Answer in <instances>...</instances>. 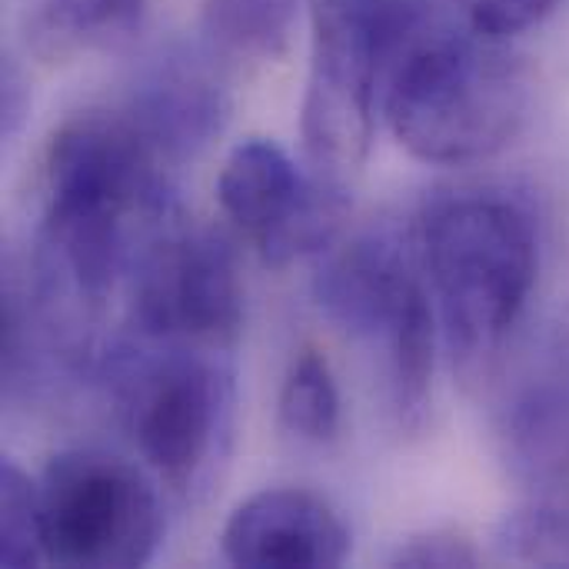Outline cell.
<instances>
[{
  "instance_id": "cell-3",
  "label": "cell",
  "mask_w": 569,
  "mask_h": 569,
  "mask_svg": "<svg viewBox=\"0 0 569 569\" xmlns=\"http://www.w3.org/2000/svg\"><path fill=\"white\" fill-rule=\"evenodd\" d=\"M423 253L450 350L473 373L503 350L530 303L540 270L533 213L503 193L453 197L430 213Z\"/></svg>"
},
{
  "instance_id": "cell-10",
  "label": "cell",
  "mask_w": 569,
  "mask_h": 569,
  "mask_svg": "<svg viewBox=\"0 0 569 569\" xmlns=\"http://www.w3.org/2000/svg\"><path fill=\"white\" fill-rule=\"evenodd\" d=\"M223 557L247 569H333L350 557L343 517L310 490H260L243 500L220 537Z\"/></svg>"
},
{
  "instance_id": "cell-4",
  "label": "cell",
  "mask_w": 569,
  "mask_h": 569,
  "mask_svg": "<svg viewBox=\"0 0 569 569\" xmlns=\"http://www.w3.org/2000/svg\"><path fill=\"white\" fill-rule=\"evenodd\" d=\"M427 0H307L310 77L303 143L317 173L340 180L370 150L387 67Z\"/></svg>"
},
{
  "instance_id": "cell-7",
  "label": "cell",
  "mask_w": 569,
  "mask_h": 569,
  "mask_svg": "<svg viewBox=\"0 0 569 569\" xmlns=\"http://www.w3.org/2000/svg\"><path fill=\"white\" fill-rule=\"evenodd\" d=\"M47 563L130 569L153 560L163 540L157 490L127 460L103 450L57 453L40 483Z\"/></svg>"
},
{
  "instance_id": "cell-11",
  "label": "cell",
  "mask_w": 569,
  "mask_h": 569,
  "mask_svg": "<svg viewBox=\"0 0 569 569\" xmlns=\"http://www.w3.org/2000/svg\"><path fill=\"white\" fill-rule=\"evenodd\" d=\"M227 107L223 83L203 63L170 57L150 70L127 113L163 157H183L220 133Z\"/></svg>"
},
{
  "instance_id": "cell-17",
  "label": "cell",
  "mask_w": 569,
  "mask_h": 569,
  "mask_svg": "<svg viewBox=\"0 0 569 569\" xmlns=\"http://www.w3.org/2000/svg\"><path fill=\"white\" fill-rule=\"evenodd\" d=\"M453 7L480 33L507 40L537 27L557 7V0H453Z\"/></svg>"
},
{
  "instance_id": "cell-8",
  "label": "cell",
  "mask_w": 569,
  "mask_h": 569,
  "mask_svg": "<svg viewBox=\"0 0 569 569\" xmlns=\"http://www.w3.org/2000/svg\"><path fill=\"white\" fill-rule=\"evenodd\" d=\"M130 327L177 350H227L243 327V280L230 243L207 227L167 223L127 280Z\"/></svg>"
},
{
  "instance_id": "cell-9",
  "label": "cell",
  "mask_w": 569,
  "mask_h": 569,
  "mask_svg": "<svg viewBox=\"0 0 569 569\" xmlns=\"http://www.w3.org/2000/svg\"><path fill=\"white\" fill-rule=\"evenodd\" d=\"M217 200L270 267L327 250L350 207L340 180L317 170L303 173L280 143L263 137H250L227 153Z\"/></svg>"
},
{
  "instance_id": "cell-2",
  "label": "cell",
  "mask_w": 569,
  "mask_h": 569,
  "mask_svg": "<svg viewBox=\"0 0 569 569\" xmlns=\"http://www.w3.org/2000/svg\"><path fill=\"white\" fill-rule=\"evenodd\" d=\"M383 117L417 160L473 163L503 150L527 120L523 63L460 10L427 0L387 67Z\"/></svg>"
},
{
  "instance_id": "cell-14",
  "label": "cell",
  "mask_w": 569,
  "mask_h": 569,
  "mask_svg": "<svg viewBox=\"0 0 569 569\" xmlns=\"http://www.w3.org/2000/svg\"><path fill=\"white\" fill-rule=\"evenodd\" d=\"M0 563L10 569L47 563L37 483L17 467H0Z\"/></svg>"
},
{
  "instance_id": "cell-1",
  "label": "cell",
  "mask_w": 569,
  "mask_h": 569,
  "mask_svg": "<svg viewBox=\"0 0 569 569\" xmlns=\"http://www.w3.org/2000/svg\"><path fill=\"white\" fill-rule=\"evenodd\" d=\"M170 220L163 153L130 113H80L53 133L37 227L50 300L100 310Z\"/></svg>"
},
{
  "instance_id": "cell-16",
  "label": "cell",
  "mask_w": 569,
  "mask_h": 569,
  "mask_svg": "<svg viewBox=\"0 0 569 569\" xmlns=\"http://www.w3.org/2000/svg\"><path fill=\"white\" fill-rule=\"evenodd\" d=\"M53 20L80 40L113 43L137 30L143 0H47Z\"/></svg>"
},
{
  "instance_id": "cell-13",
  "label": "cell",
  "mask_w": 569,
  "mask_h": 569,
  "mask_svg": "<svg viewBox=\"0 0 569 569\" xmlns=\"http://www.w3.org/2000/svg\"><path fill=\"white\" fill-rule=\"evenodd\" d=\"M280 423L303 443H330L340 430V393L333 370L313 347L300 350L280 387Z\"/></svg>"
},
{
  "instance_id": "cell-15",
  "label": "cell",
  "mask_w": 569,
  "mask_h": 569,
  "mask_svg": "<svg viewBox=\"0 0 569 569\" xmlns=\"http://www.w3.org/2000/svg\"><path fill=\"white\" fill-rule=\"evenodd\" d=\"M493 550L507 563L569 567V517L550 507L507 513L493 533Z\"/></svg>"
},
{
  "instance_id": "cell-5",
  "label": "cell",
  "mask_w": 569,
  "mask_h": 569,
  "mask_svg": "<svg viewBox=\"0 0 569 569\" xmlns=\"http://www.w3.org/2000/svg\"><path fill=\"white\" fill-rule=\"evenodd\" d=\"M233 373L203 350L167 347L130 363L120 383L127 433L150 470L180 497L210 490L233 437Z\"/></svg>"
},
{
  "instance_id": "cell-18",
  "label": "cell",
  "mask_w": 569,
  "mask_h": 569,
  "mask_svg": "<svg viewBox=\"0 0 569 569\" xmlns=\"http://www.w3.org/2000/svg\"><path fill=\"white\" fill-rule=\"evenodd\" d=\"M477 550L457 533H423L393 553V567H477Z\"/></svg>"
},
{
  "instance_id": "cell-12",
  "label": "cell",
  "mask_w": 569,
  "mask_h": 569,
  "mask_svg": "<svg viewBox=\"0 0 569 569\" xmlns=\"http://www.w3.org/2000/svg\"><path fill=\"white\" fill-rule=\"evenodd\" d=\"M300 17V0H207L200 37L210 60L267 63L283 57Z\"/></svg>"
},
{
  "instance_id": "cell-6",
  "label": "cell",
  "mask_w": 569,
  "mask_h": 569,
  "mask_svg": "<svg viewBox=\"0 0 569 569\" xmlns=\"http://www.w3.org/2000/svg\"><path fill=\"white\" fill-rule=\"evenodd\" d=\"M320 310L350 337L383 350L393 410L407 430L427 417L437 367V323L427 287L383 240H357L317 273Z\"/></svg>"
}]
</instances>
